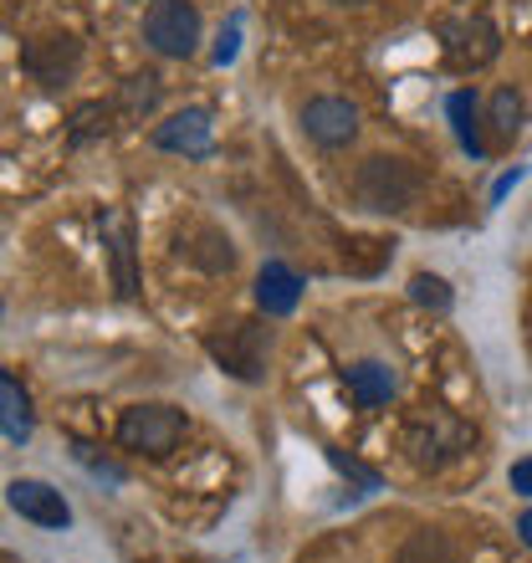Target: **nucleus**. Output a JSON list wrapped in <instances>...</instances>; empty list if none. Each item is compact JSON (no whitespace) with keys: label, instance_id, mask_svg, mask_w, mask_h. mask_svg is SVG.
Instances as JSON below:
<instances>
[{"label":"nucleus","instance_id":"nucleus-21","mask_svg":"<svg viewBox=\"0 0 532 563\" xmlns=\"http://www.w3.org/2000/svg\"><path fill=\"white\" fill-rule=\"evenodd\" d=\"M404 451H410L414 466H441L445 461V445L441 435L425 426V420H414V426H404Z\"/></svg>","mask_w":532,"mask_h":563},{"label":"nucleus","instance_id":"nucleus-6","mask_svg":"<svg viewBox=\"0 0 532 563\" xmlns=\"http://www.w3.org/2000/svg\"><path fill=\"white\" fill-rule=\"evenodd\" d=\"M297 123H302V134L318 148H348L358 139V129H364V113H358V103L339 98V92H318V98L302 103Z\"/></svg>","mask_w":532,"mask_h":563},{"label":"nucleus","instance_id":"nucleus-18","mask_svg":"<svg viewBox=\"0 0 532 563\" xmlns=\"http://www.w3.org/2000/svg\"><path fill=\"white\" fill-rule=\"evenodd\" d=\"M159 77L154 73H138V77H129L119 88V113L123 119H148L154 108H159Z\"/></svg>","mask_w":532,"mask_h":563},{"label":"nucleus","instance_id":"nucleus-25","mask_svg":"<svg viewBox=\"0 0 532 563\" xmlns=\"http://www.w3.org/2000/svg\"><path fill=\"white\" fill-rule=\"evenodd\" d=\"M518 179H522V169H512V175H502V179H497V190H491V200H502V195L512 190V185H518Z\"/></svg>","mask_w":532,"mask_h":563},{"label":"nucleus","instance_id":"nucleus-10","mask_svg":"<svg viewBox=\"0 0 532 563\" xmlns=\"http://www.w3.org/2000/svg\"><path fill=\"white\" fill-rule=\"evenodd\" d=\"M179 256H185L190 267L210 272V277H225V272L236 267V246H231V236L215 231V225H190V231L179 236Z\"/></svg>","mask_w":532,"mask_h":563},{"label":"nucleus","instance_id":"nucleus-8","mask_svg":"<svg viewBox=\"0 0 532 563\" xmlns=\"http://www.w3.org/2000/svg\"><path fill=\"white\" fill-rule=\"evenodd\" d=\"M5 507H11L15 518L36 522V528H52V533L73 528V507H67V497H62L52 482H42V476H15L11 487H5Z\"/></svg>","mask_w":532,"mask_h":563},{"label":"nucleus","instance_id":"nucleus-3","mask_svg":"<svg viewBox=\"0 0 532 563\" xmlns=\"http://www.w3.org/2000/svg\"><path fill=\"white\" fill-rule=\"evenodd\" d=\"M206 349L225 374H236V379L256 385V379L266 374V354H271V328L252 323V318H231V323L210 328Z\"/></svg>","mask_w":532,"mask_h":563},{"label":"nucleus","instance_id":"nucleus-7","mask_svg":"<svg viewBox=\"0 0 532 563\" xmlns=\"http://www.w3.org/2000/svg\"><path fill=\"white\" fill-rule=\"evenodd\" d=\"M77 67H82V42L67 31H52V36H36L21 46V73L36 77L42 88H62Z\"/></svg>","mask_w":532,"mask_h":563},{"label":"nucleus","instance_id":"nucleus-19","mask_svg":"<svg viewBox=\"0 0 532 563\" xmlns=\"http://www.w3.org/2000/svg\"><path fill=\"white\" fill-rule=\"evenodd\" d=\"M108 119H113V103H77L73 108V123H67V139H73L77 148L92 144V139L108 134Z\"/></svg>","mask_w":532,"mask_h":563},{"label":"nucleus","instance_id":"nucleus-11","mask_svg":"<svg viewBox=\"0 0 532 563\" xmlns=\"http://www.w3.org/2000/svg\"><path fill=\"white\" fill-rule=\"evenodd\" d=\"M103 246L113 256V287L119 297H138V262H133V225L123 221L119 210H103Z\"/></svg>","mask_w":532,"mask_h":563},{"label":"nucleus","instance_id":"nucleus-15","mask_svg":"<svg viewBox=\"0 0 532 563\" xmlns=\"http://www.w3.org/2000/svg\"><path fill=\"white\" fill-rule=\"evenodd\" d=\"M31 430H36V410H31L26 385H21L11 369H0V435L15 445H26Z\"/></svg>","mask_w":532,"mask_h":563},{"label":"nucleus","instance_id":"nucleus-22","mask_svg":"<svg viewBox=\"0 0 532 563\" xmlns=\"http://www.w3.org/2000/svg\"><path fill=\"white\" fill-rule=\"evenodd\" d=\"M73 456L82 461V466H92V472H98V476H108V482H113V487H119V482H123V466H113V461H98V456H92V445L73 441Z\"/></svg>","mask_w":532,"mask_h":563},{"label":"nucleus","instance_id":"nucleus-1","mask_svg":"<svg viewBox=\"0 0 532 563\" xmlns=\"http://www.w3.org/2000/svg\"><path fill=\"white\" fill-rule=\"evenodd\" d=\"M348 195H354V206L369 210V216H399V210L420 206L425 169L414 159H399V154H369V159L354 169V179H348Z\"/></svg>","mask_w":532,"mask_h":563},{"label":"nucleus","instance_id":"nucleus-5","mask_svg":"<svg viewBox=\"0 0 532 563\" xmlns=\"http://www.w3.org/2000/svg\"><path fill=\"white\" fill-rule=\"evenodd\" d=\"M441 42L445 57L456 62L461 73H481L502 57V31L491 15H456V21H441Z\"/></svg>","mask_w":532,"mask_h":563},{"label":"nucleus","instance_id":"nucleus-12","mask_svg":"<svg viewBox=\"0 0 532 563\" xmlns=\"http://www.w3.org/2000/svg\"><path fill=\"white\" fill-rule=\"evenodd\" d=\"M297 302H302V277L287 262H266L256 272V308L266 318H287V312H297Z\"/></svg>","mask_w":532,"mask_h":563},{"label":"nucleus","instance_id":"nucleus-26","mask_svg":"<svg viewBox=\"0 0 532 563\" xmlns=\"http://www.w3.org/2000/svg\"><path fill=\"white\" fill-rule=\"evenodd\" d=\"M518 538H522V543H528V549H532V507H528V512H522V518H518Z\"/></svg>","mask_w":532,"mask_h":563},{"label":"nucleus","instance_id":"nucleus-24","mask_svg":"<svg viewBox=\"0 0 532 563\" xmlns=\"http://www.w3.org/2000/svg\"><path fill=\"white\" fill-rule=\"evenodd\" d=\"M507 482H512V492H518V497H528V503H532V456L528 461H512Z\"/></svg>","mask_w":532,"mask_h":563},{"label":"nucleus","instance_id":"nucleus-16","mask_svg":"<svg viewBox=\"0 0 532 563\" xmlns=\"http://www.w3.org/2000/svg\"><path fill=\"white\" fill-rule=\"evenodd\" d=\"M522 123H528V103H522L518 88H497L487 98V129L497 144H512L522 134Z\"/></svg>","mask_w":532,"mask_h":563},{"label":"nucleus","instance_id":"nucleus-20","mask_svg":"<svg viewBox=\"0 0 532 563\" xmlns=\"http://www.w3.org/2000/svg\"><path fill=\"white\" fill-rule=\"evenodd\" d=\"M410 302H420V308H430V312H451L456 292H451V282L435 277V272H414L410 277Z\"/></svg>","mask_w":532,"mask_h":563},{"label":"nucleus","instance_id":"nucleus-17","mask_svg":"<svg viewBox=\"0 0 532 563\" xmlns=\"http://www.w3.org/2000/svg\"><path fill=\"white\" fill-rule=\"evenodd\" d=\"M395 563H456V543L441 528H414L395 549Z\"/></svg>","mask_w":532,"mask_h":563},{"label":"nucleus","instance_id":"nucleus-2","mask_svg":"<svg viewBox=\"0 0 532 563\" xmlns=\"http://www.w3.org/2000/svg\"><path fill=\"white\" fill-rule=\"evenodd\" d=\"M190 430V416L179 405H129L119 416V445L133 451V456H175L179 441Z\"/></svg>","mask_w":532,"mask_h":563},{"label":"nucleus","instance_id":"nucleus-14","mask_svg":"<svg viewBox=\"0 0 532 563\" xmlns=\"http://www.w3.org/2000/svg\"><path fill=\"white\" fill-rule=\"evenodd\" d=\"M445 119H451V129H456V144L472 154V159H487V134H481V123H487V113H481V98H476L472 88H461L445 98Z\"/></svg>","mask_w":532,"mask_h":563},{"label":"nucleus","instance_id":"nucleus-28","mask_svg":"<svg viewBox=\"0 0 532 563\" xmlns=\"http://www.w3.org/2000/svg\"><path fill=\"white\" fill-rule=\"evenodd\" d=\"M0 312H5V308H0Z\"/></svg>","mask_w":532,"mask_h":563},{"label":"nucleus","instance_id":"nucleus-4","mask_svg":"<svg viewBox=\"0 0 532 563\" xmlns=\"http://www.w3.org/2000/svg\"><path fill=\"white\" fill-rule=\"evenodd\" d=\"M144 42L159 57H175V62L195 57V46H200V11L190 0H154L144 11Z\"/></svg>","mask_w":532,"mask_h":563},{"label":"nucleus","instance_id":"nucleus-9","mask_svg":"<svg viewBox=\"0 0 532 563\" xmlns=\"http://www.w3.org/2000/svg\"><path fill=\"white\" fill-rule=\"evenodd\" d=\"M210 139H215V119H210V108H179L169 119L154 129V148L164 154H185V159H206L210 154Z\"/></svg>","mask_w":532,"mask_h":563},{"label":"nucleus","instance_id":"nucleus-23","mask_svg":"<svg viewBox=\"0 0 532 563\" xmlns=\"http://www.w3.org/2000/svg\"><path fill=\"white\" fill-rule=\"evenodd\" d=\"M236 52H241V21H231V26L221 31V42H215V62H236Z\"/></svg>","mask_w":532,"mask_h":563},{"label":"nucleus","instance_id":"nucleus-27","mask_svg":"<svg viewBox=\"0 0 532 563\" xmlns=\"http://www.w3.org/2000/svg\"><path fill=\"white\" fill-rule=\"evenodd\" d=\"M328 5H339V11H364V5H374V0H328Z\"/></svg>","mask_w":532,"mask_h":563},{"label":"nucleus","instance_id":"nucleus-13","mask_svg":"<svg viewBox=\"0 0 532 563\" xmlns=\"http://www.w3.org/2000/svg\"><path fill=\"white\" fill-rule=\"evenodd\" d=\"M343 385H348V395H354L358 410H379V405L395 400V369H389L385 358H364V364H354V369L343 374Z\"/></svg>","mask_w":532,"mask_h":563}]
</instances>
